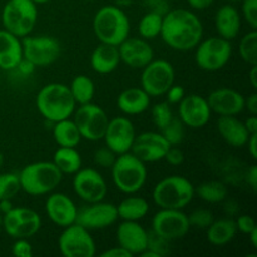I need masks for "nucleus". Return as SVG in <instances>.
I'll list each match as a JSON object with an SVG mask.
<instances>
[{"instance_id": "24", "label": "nucleus", "mask_w": 257, "mask_h": 257, "mask_svg": "<svg viewBox=\"0 0 257 257\" xmlns=\"http://www.w3.org/2000/svg\"><path fill=\"white\" fill-rule=\"evenodd\" d=\"M241 25H242L241 13L231 3L222 5L216 12L215 28L218 37L227 40H233L240 34Z\"/></svg>"}, {"instance_id": "39", "label": "nucleus", "mask_w": 257, "mask_h": 257, "mask_svg": "<svg viewBox=\"0 0 257 257\" xmlns=\"http://www.w3.org/2000/svg\"><path fill=\"white\" fill-rule=\"evenodd\" d=\"M151 117H152V122L158 130L165 128L171 120L173 119V112L170 107L168 102H160L155 104L151 109Z\"/></svg>"}, {"instance_id": "49", "label": "nucleus", "mask_w": 257, "mask_h": 257, "mask_svg": "<svg viewBox=\"0 0 257 257\" xmlns=\"http://www.w3.org/2000/svg\"><path fill=\"white\" fill-rule=\"evenodd\" d=\"M35 69H37V67L32 62H29L25 58H22L14 70H17L22 77H29V75H32L35 72Z\"/></svg>"}, {"instance_id": "14", "label": "nucleus", "mask_w": 257, "mask_h": 257, "mask_svg": "<svg viewBox=\"0 0 257 257\" xmlns=\"http://www.w3.org/2000/svg\"><path fill=\"white\" fill-rule=\"evenodd\" d=\"M152 232L168 241H177L185 237L191 230L188 215L182 210L160 208L152 218Z\"/></svg>"}, {"instance_id": "29", "label": "nucleus", "mask_w": 257, "mask_h": 257, "mask_svg": "<svg viewBox=\"0 0 257 257\" xmlns=\"http://www.w3.org/2000/svg\"><path fill=\"white\" fill-rule=\"evenodd\" d=\"M236 233H237V227L232 217L213 220V222L206 228L207 241L211 245L217 247L228 245L236 237Z\"/></svg>"}, {"instance_id": "15", "label": "nucleus", "mask_w": 257, "mask_h": 257, "mask_svg": "<svg viewBox=\"0 0 257 257\" xmlns=\"http://www.w3.org/2000/svg\"><path fill=\"white\" fill-rule=\"evenodd\" d=\"M72 185L75 195L87 203L103 201L108 192L104 177L95 168H80L74 173Z\"/></svg>"}, {"instance_id": "50", "label": "nucleus", "mask_w": 257, "mask_h": 257, "mask_svg": "<svg viewBox=\"0 0 257 257\" xmlns=\"http://www.w3.org/2000/svg\"><path fill=\"white\" fill-rule=\"evenodd\" d=\"M246 182L250 186L251 190L255 192L257 190V166L251 165L246 171Z\"/></svg>"}, {"instance_id": "61", "label": "nucleus", "mask_w": 257, "mask_h": 257, "mask_svg": "<svg viewBox=\"0 0 257 257\" xmlns=\"http://www.w3.org/2000/svg\"><path fill=\"white\" fill-rule=\"evenodd\" d=\"M3 165H4V155H3V153L0 152V170H2Z\"/></svg>"}, {"instance_id": "8", "label": "nucleus", "mask_w": 257, "mask_h": 257, "mask_svg": "<svg viewBox=\"0 0 257 257\" xmlns=\"http://www.w3.org/2000/svg\"><path fill=\"white\" fill-rule=\"evenodd\" d=\"M195 60L200 69L206 72H217L225 68L232 57L231 40L221 37L202 39L195 48Z\"/></svg>"}, {"instance_id": "38", "label": "nucleus", "mask_w": 257, "mask_h": 257, "mask_svg": "<svg viewBox=\"0 0 257 257\" xmlns=\"http://www.w3.org/2000/svg\"><path fill=\"white\" fill-rule=\"evenodd\" d=\"M160 132L171 146H178L185 137V124L181 122L180 118L173 117V119Z\"/></svg>"}, {"instance_id": "40", "label": "nucleus", "mask_w": 257, "mask_h": 257, "mask_svg": "<svg viewBox=\"0 0 257 257\" xmlns=\"http://www.w3.org/2000/svg\"><path fill=\"white\" fill-rule=\"evenodd\" d=\"M213 220H215V216L207 208H198L188 215L191 228L195 227L198 230H206L213 222Z\"/></svg>"}, {"instance_id": "57", "label": "nucleus", "mask_w": 257, "mask_h": 257, "mask_svg": "<svg viewBox=\"0 0 257 257\" xmlns=\"http://www.w3.org/2000/svg\"><path fill=\"white\" fill-rule=\"evenodd\" d=\"M248 79L253 89L257 88V65H251V70L248 73Z\"/></svg>"}, {"instance_id": "7", "label": "nucleus", "mask_w": 257, "mask_h": 257, "mask_svg": "<svg viewBox=\"0 0 257 257\" xmlns=\"http://www.w3.org/2000/svg\"><path fill=\"white\" fill-rule=\"evenodd\" d=\"M38 22V5L32 0H8L2 10L3 29L18 38H24L34 30Z\"/></svg>"}, {"instance_id": "6", "label": "nucleus", "mask_w": 257, "mask_h": 257, "mask_svg": "<svg viewBox=\"0 0 257 257\" xmlns=\"http://www.w3.org/2000/svg\"><path fill=\"white\" fill-rule=\"evenodd\" d=\"M112 180L115 187L125 195H135L142 190L147 181V167L143 161L132 152L117 156V160L110 167Z\"/></svg>"}, {"instance_id": "46", "label": "nucleus", "mask_w": 257, "mask_h": 257, "mask_svg": "<svg viewBox=\"0 0 257 257\" xmlns=\"http://www.w3.org/2000/svg\"><path fill=\"white\" fill-rule=\"evenodd\" d=\"M165 95L167 97V102L170 103V104H178V103L185 98L186 90L182 85L172 84L170 87V89L166 92Z\"/></svg>"}, {"instance_id": "1", "label": "nucleus", "mask_w": 257, "mask_h": 257, "mask_svg": "<svg viewBox=\"0 0 257 257\" xmlns=\"http://www.w3.org/2000/svg\"><path fill=\"white\" fill-rule=\"evenodd\" d=\"M160 37L171 49L188 52L195 49L203 39V24L191 10L170 9L163 15Z\"/></svg>"}, {"instance_id": "12", "label": "nucleus", "mask_w": 257, "mask_h": 257, "mask_svg": "<svg viewBox=\"0 0 257 257\" xmlns=\"http://www.w3.org/2000/svg\"><path fill=\"white\" fill-rule=\"evenodd\" d=\"M3 230L9 237H33L42 228V217L37 211L28 207H13L9 212L3 215Z\"/></svg>"}, {"instance_id": "21", "label": "nucleus", "mask_w": 257, "mask_h": 257, "mask_svg": "<svg viewBox=\"0 0 257 257\" xmlns=\"http://www.w3.org/2000/svg\"><path fill=\"white\" fill-rule=\"evenodd\" d=\"M120 63L132 69H142L155 59V52L148 40L143 38H130L118 45Z\"/></svg>"}, {"instance_id": "62", "label": "nucleus", "mask_w": 257, "mask_h": 257, "mask_svg": "<svg viewBox=\"0 0 257 257\" xmlns=\"http://www.w3.org/2000/svg\"><path fill=\"white\" fill-rule=\"evenodd\" d=\"M225 2L231 3V4H233V3H238V2H241V0H225Z\"/></svg>"}, {"instance_id": "42", "label": "nucleus", "mask_w": 257, "mask_h": 257, "mask_svg": "<svg viewBox=\"0 0 257 257\" xmlns=\"http://www.w3.org/2000/svg\"><path fill=\"white\" fill-rule=\"evenodd\" d=\"M117 153L113 152L109 147H102L98 148L97 151L93 155V161L97 166L102 168H110L113 166V163L117 160Z\"/></svg>"}, {"instance_id": "4", "label": "nucleus", "mask_w": 257, "mask_h": 257, "mask_svg": "<svg viewBox=\"0 0 257 257\" xmlns=\"http://www.w3.org/2000/svg\"><path fill=\"white\" fill-rule=\"evenodd\" d=\"M22 191L30 196L52 193L63 180V173L53 161H38L25 166L19 173Z\"/></svg>"}, {"instance_id": "25", "label": "nucleus", "mask_w": 257, "mask_h": 257, "mask_svg": "<svg viewBox=\"0 0 257 257\" xmlns=\"http://www.w3.org/2000/svg\"><path fill=\"white\" fill-rule=\"evenodd\" d=\"M217 131L222 140L231 147H245L250 133L237 115H222L217 120Z\"/></svg>"}, {"instance_id": "55", "label": "nucleus", "mask_w": 257, "mask_h": 257, "mask_svg": "<svg viewBox=\"0 0 257 257\" xmlns=\"http://www.w3.org/2000/svg\"><path fill=\"white\" fill-rule=\"evenodd\" d=\"M225 202V212L227 213L228 217H233L238 213L240 208H238V203L235 201H223Z\"/></svg>"}, {"instance_id": "41", "label": "nucleus", "mask_w": 257, "mask_h": 257, "mask_svg": "<svg viewBox=\"0 0 257 257\" xmlns=\"http://www.w3.org/2000/svg\"><path fill=\"white\" fill-rule=\"evenodd\" d=\"M147 248L153 251L158 257H165L171 253V241L156 235L155 232H148Z\"/></svg>"}, {"instance_id": "44", "label": "nucleus", "mask_w": 257, "mask_h": 257, "mask_svg": "<svg viewBox=\"0 0 257 257\" xmlns=\"http://www.w3.org/2000/svg\"><path fill=\"white\" fill-rule=\"evenodd\" d=\"M12 253L15 257H32L34 252L28 238H17L12 246Z\"/></svg>"}, {"instance_id": "34", "label": "nucleus", "mask_w": 257, "mask_h": 257, "mask_svg": "<svg viewBox=\"0 0 257 257\" xmlns=\"http://www.w3.org/2000/svg\"><path fill=\"white\" fill-rule=\"evenodd\" d=\"M68 87H69L73 99L75 100L77 105L90 103L95 95L94 82L87 75L79 74L74 77Z\"/></svg>"}, {"instance_id": "53", "label": "nucleus", "mask_w": 257, "mask_h": 257, "mask_svg": "<svg viewBox=\"0 0 257 257\" xmlns=\"http://www.w3.org/2000/svg\"><path fill=\"white\" fill-rule=\"evenodd\" d=\"M246 146H247L248 153H250L251 157H252L253 160H257V133L250 135L247 142H246Z\"/></svg>"}, {"instance_id": "27", "label": "nucleus", "mask_w": 257, "mask_h": 257, "mask_svg": "<svg viewBox=\"0 0 257 257\" xmlns=\"http://www.w3.org/2000/svg\"><path fill=\"white\" fill-rule=\"evenodd\" d=\"M22 58V39L8 30H0V69L14 70Z\"/></svg>"}, {"instance_id": "17", "label": "nucleus", "mask_w": 257, "mask_h": 257, "mask_svg": "<svg viewBox=\"0 0 257 257\" xmlns=\"http://www.w3.org/2000/svg\"><path fill=\"white\" fill-rule=\"evenodd\" d=\"M211 108L207 99L200 94L185 95L178 103V118L191 130L203 128L211 120Z\"/></svg>"}, {"instance_id": "43", "label": "nucleus", "mask_w": 257, "mask_h": 257, "mask_svg": "<svg viewBox=\"0 0 257 257\" xmlns=\"http://www.w3.org/2000/svg\"><path fill=\"white\" fill-rule=\"evenodd\" d=\"M241 17L251 29H257V0H241Z\"/></svg>"}, {"instance_id": "47", "label": "nucleus", "mask_w": 257, "mask_h": 257, "mask_svg": "<svg viewBox=\"0 0 257 257\" xmlns=\"http://www.w3.org/2000/svg\"><path fill=\"white\" fill-rule=\"evenodd\" d=\"M163 160H166L172 166H180L182 165L183 161H185V155H183V152L177 147V146H171V147L168 148L167 153H166Z\"/></svg>"}, {"instance_id": "30", "label": "nucleus", "mask_w": 257, "mask_h": 257, "mask_svg": "<svg viewBox=\"0 0 257 257\" xmlns=\"http://www.w3.org/2000/svg\"><path fill=\"white\" fill-rule=\"evenodd\" d=\"M150 211V203L140 196L131 195L125 197L117 206L118 218L123 221H140L147 216Z\"/></svg>"}, {"instance_id": "3", "label": "nucleus", "mask_w": 257, "mask_h": 257, "mask_svg": "<svg viewBox=\"0 0 257 257\" xmlns=\"http://www.w3.org/2000/svg\"><path fill=\"white\" fill-rule=\"evenodd\" d=\"M93 32L99 43L119 45L130 37L131 22L124 10L118 5H104L93 18Z\"/></svg>"}, {"instance_id": "16", "label": "nucleus", "mask_w": 257, "mask_h": 257, "mask_svg": "<svg viewBox=\"0 0 257 257\" xmlns=\"http://www.w3.org/2000/svg\"><path fill=\"white\" fill-rule=\"evenodd\" d=\"M118 220L117 206L113 203L98 201V202L87 203V206L78 210L75 223L83 226L89 231L104 230L114 225Z\"/></svg>"}, {"instance_id": "26", "label": "nucleus", "mask_w": 257, "mask_h": 257, "mask_svg": "<svg viewBox=\"0 0 257 257\" xmlns=\"http://www.w3.org/2000/svg\"><path fill=\"white\" fill-rule=\"evenodd\" d=\"M120 64L119 50L117 45L99 43L90 55V67L98 74L113 73Z\"/></svg>"}, {"instance_id": "59", "label": "nucleus", "mask_w": 257, "mask_h": 257, "mask_svg": "<svg viewBox=\"0 0 257 257\" xmlns=\"http://www.w3.org/2000/svg\"><path fill=\"white\" fill-rule=\"evenodd\" d=\"M248 237H250V241H251V245H252L253 248H257V228L252 231V232L250 233V235H247Z\"/></svg>"}, {"instance_id": "52", "label": "nucleus", "mask_w": 257, "mask_h": 257, "mask_svg": "<svg viewBox=\"0 0 257 257\" xmlns=\"http://www.w3.org/2000/svg\"><path fill=\"white\" fill-rule=\"evenodd\" d=\"M245 109H247L250 114H257V93H251L245 98Z\"/></svg>"}, {"instance_id": "28", "label": "nucleus", "mask_w": 257, "mask_h": 257, "mask_svg": "<svg viewBox=\"0 0 257 257\" xmlns=\"http://www.w3.org/2000/svg\"><path fill=\"white\" fill-rule=\"evenodd\" d=\"M151 105V97L142 88H128L117 97V107L125 115L145 113Z\"/></svg>"}, {"instance_id": "37", "label": "nucleus", "mask_w": 257, "mask_h": 257, "mask_svg": "<svg viewBox=\"0 0 257 257\" xmlns=\"http://www.w3.org/2000/svg\"><path fill=\"white\" fill-rule=\"evenodd\" d=\"M22 191L18 173H0V200H12Z\"/></svg>"}, {"instance_id": "19", "label": "nucleus", "mask_w": 257, "mask_h": 257, "mask_svg": "<svg viewBox=\"0 0 257 257\" xmlns=\"http://www.w3.org/2000/svg\"><path fill=\"white\" fill-rule=\"evenodd\" d=\"M170 147L161 132L148 131L136 136L131 152L145 163H152L163 160Z\"/></svg>"}, {"instance_id": "9", "label": "nucleus", "mask_w": 257, "mask_h": 257, "mask_svg": "<svg viewBox=\"0 0 257 257\" xmlns=\"http://www.w3.org/2000/svg\"><path fill=\"white\" fill-rule=\"evenodd\" d=\"M176 72L173 65L165 59H153L142 68L141 88L152 97H162L175 84Z\"/></svg>"}, {"instance_id": "23", "label": "nucleus", "mask_w": 257, "mask_h": 257, "mask_svg": "<svg viewBox=\"0 0 257 257\" xmlns=\"http://www.w3.org/2000/svg\"><path fill=\"white\" fill-rule=\"evenodd\" d=\"M118 245L132 256H140L147 248L148 232L138 221H123L117 228Z\"/></svg>"}, {"instance_id": "5", "label": "nucleus", "mask_w": 257, "mask_h": 257, "mask_svg": "<svg viewBox=\"0 0 257 257\" xmlns=\"http://www.w3.org/2000/svg\"><path fill=\"white\" fill-rule=\"evenodd\" d=\"M195 197V186L180 175L162 178L152 191V200L160 208L183 210Z\"/></svg>"}, {"instance_id": "20", "label": "nucleus", "mask_w": 257, "mask_h": 257, "mask_svg": "<svg viewBox=\"0 0 257 257\" xmlns=\"http://www.w3.org/2000/svg\"><path fill=\"white\" fill-rule=\"evenodd\" d=\"M45 213L54 225L64 228L75 223L78 208L74 201L68 195L62 192H52L45 201Z\"/></svg>"}, {"instance_id": "36", "label": "nucleus", "mask_w": 257, "mask_h": 257, "mask_svg": "<svg viewBox=\"0 0 257 257\" xmlns=\"http://www.w3.org/2000/svg\"><path fill=\"white\" fill-rule=\"evenodd\" d=\"M238 53L241 59L248 65H257V30L251 29L246 33L238 44Z\"/></svg>"}, {"instance_id": "22", "label": "nucleus", "mask_w": 257, "mask_h": 257, "mask_svg": "<svg viewBox=\"0 0 257 257\" xmlns=\"http://www.w3.org/2000/svg\"><path fill=\"white\" fill-rule=\"evenodd\" d=\"M211 112L220 117L222 115H238L245 110V97L242 93L232 88H218L212 90L206 98Z\"/></svg>"}, {"instance_id": "64", "label": "nucleus", "mask_w": 257, "mask_h": 257, "mask_svg": "<svg viewBox=\"0 0 257 257\" xmlns=\"http://www.w3.org/2000/svg\"><path fill=\"white\" fill-rule=\"evenodd\" d=\"M85 2H94V0H85Z\"/></svg>"}, {"instance_id": "48", "label": "nucleus", "mask_w": 257, "mask_h": 257, "mask_svg": "<svg viewBox=\"0 0 257 257\" xmlns=\"http://www.w3.org/2000/svg\"><path fill=\"white\" fill-rule=\"evenodd\" d=\"M145 3L148 9H150V12L158 13L161 15H165L170 10L168 0H145Z\"/></svg>"}, {"instance_id": "31", "label": "nucleus", "mask_w": 257, "mask_h": 257, "mask_svg": "<svg viewBox=\"0 0 257 257\" xmlns=\"http://www.w3.org/2000/svg\"><path fill=\"white\" fill-rule=\"evenodd\" d=\"M53 137L59 147H77L82 141L77 124L70 118L53 123Z\"/></svg>"}, {"instance_id": "11", "label": "nucleus", "mask_w": 257, "mask_h": 257, "mask_svg": "<svg viewBox=\"0 0 257 257\" xmlns=\"http://www.w3.org/2000/svg\"><path fill=\"white\" fill-rule=\"evenodd\" d=\"M23 58L37 68L49 67L60 55V44L50 35H27L22 38Z\"/></svg>"}, {"instance_id": "45", "label": "nucleus", "mask_w": 257, "mask_h": 257, "mask_svg": "<svg viewBox=\"0 0 257 257\" xmlns=\"http://www.w3.org/2000/svg\"><path fill=\"white\" fill-rule=\"evenodd\" d=\"M235 222H236V227H237V231H240V232L243 233V235H250L255 228H257L255 218L250 215L237 216Z\"/></svg>"}, {"instance_id": "13", "label": "nucleus", "mask_w": 257, "mask_h": 257, "mask_svg": "<svg viewBox=\"0 0 257 257\" xmlns=\"http://www.w3.org/2000/svg\"><path fill=\"white\" fill-rule=\"evenodd\" d=\"M58 247L64 257H93L97 250L90 231L78 223L64 227L58 238Z\"/></svg>"}, {"instance_id": "18", "label": "nucleus", "mask_w": 257, "mask_h": 257, "mask_svg": "<svg viewBox=\"0 0 257 257\" xmlns=\"http://www.w3.org/2000/svg\"><path fill=\"white\" fill-rule=\"evenodd\" d=\"M137 136L132 120L127 117H115L109 119L104 133L105 146L117 155L130 152Z\"/></svg>"}, {"instance_id": "2", "label": "nucleus", "mask_w": 257, "mask_h": 257, "mask_svg": "<svg viewBox=\"0 0 257 257\" xmlns=\"http://www.w3.org/2000/svg\"><path fill=\"white\" fill-rule=\"evenodd\" d=\"M38 112L48 122L70 118L77 108V103L73 99L69 87L63 83H49L38 92L35 98Z\"/></svg>"}, {"instance_id": "33", "label": "nucleus", "mask_w": 257, "mask_h": 257, "mask_svg": "<svg viewBox=\"0 0 257 257\" xmlns=\"http://www.w3.org/2000/svg\"><path fill=\"white\" fill-rule=\"evenodd\" d=\"M195 195L207 203H220L227 200V186L217 180L206 181L195 187Z\"/></svg>"}, {"instance_id": "51", "label": "nucleus", "mask_w": 257, "mask_h": 257, "mask_svg": "<svg viewBox=\"0 0 257 257\" xmlns=\"http://www.w3.org/2000/svg\"><path fill=\"white\" fill-rule=\"evenodd\" d=\"M100 257H133L128 252L127 250H124L123 247H120L119 245L117 247H112L109 250H105L104 252L100 253Z\"/></svg>"}, {"instance_id": "35", "label": "nucleus", "mask_w": 257, "mask_h": 257, "mask_svg": "<svg viewBox=\"0 0 257 257\" xmlns=\"http://www.w3.org/2000/svg\"><path fill=\"white\" fill-rule=\"evenodd\" d=\"M163 15L155 12H147L138 23V33L140 37L146 40H152L160 37L162 29Z\"/></svg>"}, {"instance_id": "63", "label": "nucleus", "mask_w": 257, "mask_h": 257, "mask_svg": "<svg viewBox=\"0 0 257 257\" xmlns=\"http://www.w3.org/2000/svg\"><path fill=\"white\" fill-rule=\"evenodd\" d=\"M2 226H3V215L0 213V230H2Z\"/></svg>"}, {"instance_id": "56", "label": "nucleus", "mask_w": 257, "mask_h": 257, "mask_svg": "<svg viewBox=\"0 0 257 257\" xmlns=\"http://www.w3.org/2000/svg\"><path fill=\"white\" fill-rule=\"evenodd\" d=\"M243 124H245L246 130L248 131L250 135H252V133H257V117L255 114H251L250 117L243 122Z\"/></svg>"}, {"instance_id": "58", "label": "nucleus", "mask_w": 257, "mask_h": 257, "mask_svg": "<svg viewBox=\"0 0 257 257\" xmlns=\"http://www.w3.org/2000/svg\"><path fill=\"white\" fill-rule=\"evenodd\" d=\"M13 207H14V206H13L12 200H0V213H2V215L9 212Z\"/></svg>"}, {"instance_id": "10", "label": "nucleus", "mask_w": 257, "mask_h": 257, "mask_svg": "<svg viewBox=\"0 0 257 257\" xmlns=\"http://www.w3.org/2000/svg\"><path fill=\"white\" fill-rule=\"evenodd\" d=\"M72 117L82 138L92 142L103 140L109 118L102 107L92 102L82 104L75 108Z\"/></svg>"}, {"instance_id": "54", "label": "nucleus", "mask_w": 257, "mask_h": 257, "mask_svg": "<svg viewBox=\"0 0 257 257\" xmlns=\"http://www.w3.org/2000/svg\"><path fill=\"white\" fill-rule=\"evenodd\" d=\"M215 0H187L188 5L195 10H205L213 4Z\"/></svg>"}, {"instance_id": "60", "label": "nucleus", "mask_w": 257, "mask_h": 257, "mask_svg": "<svg viewBox=\"0 0 257 257\" xmlns=\"http://www.w3.org/2000/svg\"><path fill=\"white\" fill-rule=\"evenodd\" d=\"M32 2L37 5H42V4H47V3H49L50 0H32Z\"/></svg>"}, {"instance_id": "32", "label": "nucleus", "mask_w": 257, "mask_h": 257, "mask_svg": "<svg viewBox=\"0 0 257 257\" xmlns=\"http://www.w3.org/2000/svg\"><path fill=\"white\" fill-rule=\"evenodd\" d=\"M53 163L63 175H74L82 168V156L75 147H59L53 155Z\"/></svg>"}]
</instances>
